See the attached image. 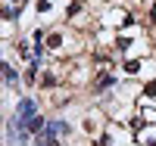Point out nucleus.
<instances>
[{
  "label": "nucleus",
  "mask_w": 156,
  "mask_h": 146,
  "mask_svg": "<svg viewBox=\"0 0 156 146\" xmlns=\"http://www.w3.org/2000/svg\"><path fill=\"white\" fill-rule=\"evenodd\" d=\"M47 50H50V56H78V53L84 50V41H81V34H78L75 25H56V28H50L47 31Z\"/></svg>",
  "instance_id": "f257e3e1"
},
{
  "label": "nucleus",
  "mask_w": 156,
  "mask_h": 146,
  "mask_svg": "<svg viewBox=\"0 0 156 146\" xmlns=\"http://www.w3.org/2000/svg\"><path fill=\"white\" fill-rule=\"evenodd\" d=\"M37 112H41V103H37V97H31V93L25 97V93H22V97L16 100V106H12V112H9V115L16 118V124H19V127H25V121H28V118H34Z\"/></svg>",
  "instance_id": "f03ea898"
},
{
  "label": "nucleus",
  "mask_w": 156,
  "mask_h": 146,
  "mask_svg": "<svg viewBox=\"0 0 156 146\" xmlns=\"http://www.w3.org/2000/svg\"><path fill=\"white\" fill-rule=\"evenodd\" d=\"M3 87H22V72L12 65V56H3Z\"/></svg>",
  "instance_id": "7ed1b4c3"
},
{
  "label": "nucleus",
  "mask_w": 156,
  "mask_h": 146,
  "mask_svg": "<svg viewBox=\"0 0 156 146\" xmlns=\"http://www.w3.org/2000/svg\"><path fill=\"white\" fill-rule=\"evenodd\" d=\"M59 84H62V75L56 72V65L41 72V81H37V87H41V90H53V87H59Z\"/></svg>",
  "instance_id": "20e7f679"
},
{
  "label": "nucleus",
  "mask_w": 156,
  "mask_h": 146,
  "mask_svg": "<svg viewBox=\"0 0 156 146\" xmlns=\"http://www.w3.org/2000/svg\"><path fill=\"white\" fill-rule=\"evenodd\" d=\"M134 143L137 146H156V124H144L140 131H134Z\"/></svg>",
  "instance_id": "39448f33"
},
{
  "label": "nucleus",
  "mask_w": 156,
  "mask_h": 146,
  "mask_svg": "<svg viewBox=\"0 0 156 146\" xmlns=\"http://www.w3.org/2000/svg\"><path fill=\"white\" fill-rule=\"evenodd\" d=\"M47 121H50V118L44 115V112H37L34 118H28V121H25V131H28V134H44V127H47Z\"/></svg>",
  "instance_id": "423d86ee"
},
{
  "label": "nucleus",
  "mask_w": 156,
  "mask_h": 146,
  "mask_svg": "<svg viewBox=\"0 0 156 146\" xmlns=\"http://www.w3.org/2000/svg\"><path fill=\"white\" fill-rule=\"evenodd\" d=\"M147 22H150V28L156 25V0H153V3L147 6Z\"/></svg>",
  "instance_id": "0eeeda50"
},
{
  "label": "nucleus",
  "mask_w": 156,
  "mask_h": 146,
  "mask_svg": "<svg viewBox=\"0 0 156 146\" xmlns=\"http://www.w3.org/2000/svg\"><path fill=\"white\" fill-rule=\"evenodd\" d=\"M3 3H12V6H19V9H25V6H31L34 0H3Z\"/></svg>",
  "instance_id": "6e6552de"
}]
</instances>
